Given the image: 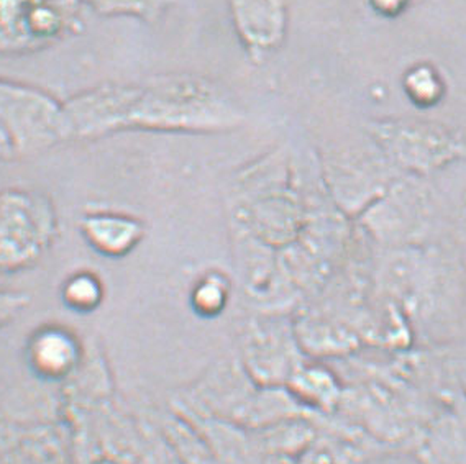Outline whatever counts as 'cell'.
<instances>
[{"label": "cell", "instance_id": "cell-1", "mask_svg": "<svg viewBox=\"0 0 466 464\" xmlns=\"http://www.w3.org/2000/svg\"><path fill=\"white\" fill-rule=\"evenodd\" d=\"M30 361L43 376L58 378L75 365L77 349L71 337L61 330H43L30 343Z\"/></svg>", "mask_w": 466, "mask_h": 464}, {"label": "cell", "instance_id": "cell-2", "mask_svg": "<svg viewBox=\"0 0 466 464\" xmlns=\"http://www.w3.org/2000/svg\"><path fill=\"white\" fill-rule=\"evenodd\" d=\"M99 298V290L97 284H94L91 279H76L69 287H67V300L76 307H92Z\"/></svg>", "mask_w": 466, "mask_h": 464}, {"label": "cell", "instance_id": "cell-3", "mask_svg": "<svg viewBox=\"0 0 466 464\" xmlns=\"http://www.w3.org/2000/svg\"><path fill=\"white\" fill-rule=\"evenodd\" d=\"M22 307H24V298H18V296L0 294V327L18 314V310Z\"/></svg>", "mask_w": 466, "mask_h": 464}]
</instances>
